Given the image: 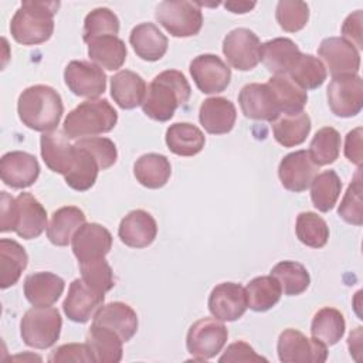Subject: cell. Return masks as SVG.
<instances>
[{"instance_id": "30bf717a", "label": "cell", "mask_w": 363, "mask_h": 363, "mask_svg": "<svg viewBox=\"0 0 363 363\" xmlns=\"http://www.w3.org/2000/svg\"><path fill=\"white\" fill-rule=\"evenodd\" d=\"M223 54L233 68L250 71L261 61V41L250 28H234L223 40Z\"/></svg>"}, {"instance_id": "4dcf8cb0", "label": "cell", "mask_w": 363, "mask_h": 363, "mask_svg": "<svg viewBox=\"0 0 363 363\" xmlns=\"http://www.w3.org/2000/svg\"><path fill=\"white\" fill-rule=\"evenodd\" d=\"M311 118L306 112L281 113L272 122V132L275 140L284 147H294L305 142L311 132Z\"/></svg>"}, {"instance_id": "603a6c76", "label": "cell", "mask_w": 363, "mask_h": 363, "mask_svg": "<svg viewBox=\"0 0 363 363\" xmlns=\"http://www.w3.org/2000/svg\"><path fill=\"white\" fill-rule=\"evenodd\" d=\"M94 325L113 330L122 342H129L138 330V315L125 302H111L102 305L92 318Z\"/></svg>"}, {"instance_id": "816d5d0a", "label": "cell", "mask_w": 363, "mask_h": 363, "mask_svg": "<svg viewBox=\"0 0 363 363\" xmlns=\"http://www.w3.org/2000/svg\"><path fill=\"white\" fill-rule=\"evenodd\" d=\"M267 362L265 357L259 356L255 353V350L245 342L238 340L231 343L225 352L223 353V356L218 359L220 363L224 362Z\"/></svg>"}, {"instance_id": "f546056e", "label": "cell", "mask_w": 363, "mask_h": 363, "mask_svg": "<svg viewBox=\"0 0 363 363\" xmlns=\"http://www.w3.org/2000/svg\"><path fill=\"white\" fill-rule=\"evenodd\" d=\"M206 136L200 128L189 122H177L166 130V145L177 156L190 157L200 153L204 147Z\"/></svg>"}, {"instance_id": "ba28073f", "label": "cell", "mask_w": 363, "mask_h": 363, "mask_svg": "<svg viewBox=\"0 0 363 363\" xmlns=\"http://www.w3.org/2000/svg\"><path fill=\"white\" fill-rule=\"evenodd\" d=\"M277 350L279 360L284 363H323L328 359L326 345L291 328L281 332Z\"/></svg>"}, {"instance_id": "1f68e13d", "label": "cell", "mask_w": 363, "mask_h": 363, "mask_svg": "<svg viewBox=\"0 0 363 363\" xmlns=\"http://www.w3.org/2000/svg\"><path fill=\"white\" fill-rule=\"evenodd\" d=\"M28 255L14 240H0V288L7 289L17 284L23 271L27 268Z\"/></svg>"}, {"instance_id": "8fae6325", "label": "cell", "mask_w": 363, "mask_h": 363, "mask_svg": "<svg viewBox=\"0 0 363 363\" xmlns=\"http://www.w3.org/2000/svg\"><path fill=\"white\" fill-rule=\"evenodd\" d=\"M64 81L68 89L82 98L96 99L106 89V74L91 61L74 60L64 69Z\"/></svg>"}, {"instance_id": "c3c4849f", "label": "cell", "mask_w": 363, "mask_h": 363, "mask_svg": "<svg viewBox=\"0 0 363 363\" xmlns=\"http://www.w3.org/2000/svg\"><path fill=\"white\" fill-rule=\"evenodd\" d=\"M79 271L82 279L95 291L101 294H106L115 285L113 272L111 265L105 261V258L86 261L79 264Z\"/></svg>"}, {"instance_id": "ac0fdd59", "label": "cell", "mask_w": 363, "mask_h": 363, "mask_svg": "<svg viewBox=\"0 0 363 363\" xmlns=\"http://www.w3.org/2000/svg\"><path fill=\"white\" fill-rule=\"evenodd\" d=\"M1 182L13 189H27L34 184L40 176V164L34 155L13 150L0 159Z\"/></svg>"}, {"instance_id": "836d02e7", "label": "cell", "mask_w": 363, "mask_h": 363, "mask_svg": "<svg viewBox=\"0 0 363 363\" xmlns=\"http://www.w3.org/2000/svg\"><path fill=\"white\" fill-rule=\"evenodd\" d=\"M133 174L143 187L160 189L169 182L172 166L164 155L146 153L135 162Z\"/></svg>"}, {"instance_id": "b9f144b4", "label": "cell", "mask_w": 363, "mask_h": 363, "mask_svg": "<svg viewBox=\"0 0 363 363\" xmlns=\"http://www.w3.org/2000/svg\"><path fill=\"white\" fill-rule=\"evenodd\" d=\"M286 75L306 91L319 88L325 82L328 71L318 57L312 54H301Z\"/></svg>"}, {"instance_id": "74e56055", "label": "cell", "mask_w": 363, "mask_h": 363, "mask_svg": "<svg viewBox=\"0 0 363 363\" xmlns=\"http://www.w3.org/2000/svg\"><path fill=\"white\" fill-rule=\"evenodd\" d=\"M267 84L278 101L281 113H296L303 111V106L308 102V94L286 74L272 75Z\"/></svg>"}, {"instance_id": "9a60e30c", "label": "cell", "mask_w": 363, "mask_h": 363, "mask_svg": "<svg viewBox=\"0 0 363 363\" xmlns=\"http://www.w3.org/2000/svg\"><path fill=\"white\" fill-rule=\"evenodd\" d=\"M318 170L319 166L312 160L308 150H296L282 157L278 166V176L286 190L301 193L311 186Z\"/></svg>"}, {"instance_id": "4316f807", "label": "cell", "mask_w": 363, "mask_h": 363, "mask_svg": "<svg viewBox=\"0 0 363 363\" xmlns=\"http://www.w3.org/2000/svg\"><path fill=\"white\" fill-rule=\"evenodd\" d=\"M129 43L136 55L145 61H159L167 51V37L153 24L140 23L132 28Z\"/></svg>"}, {"instance_id": "484cf974", "label": "cell", "mask_w": 363, "mask_h": 363, "mask_svg": "<svg viewBox=\"0 0 363 363\" xmlns=\"http://www.w3.org/2000/svg\"><path fill=\"white\" fill-rule=\"evenodd\" d=\"M146 91L145 79L130 69H122L111 78V96L122 109H133L142 105Z\"/></svg>"}, {"instance_id": "f907efd6", "label": "cell", "mask_w": 363, "mask_h": 363, "mask_svg": "<svg viewBox=\"0 0 363 363\" xmlns=\"http://www.w3.org/2000/svg\"><path fill=\"white\" fill-rule=\"evenodd\" d=\"M50 363H67V362H95V357L86 343H67L61 345L48 356Z\"/></svg>"}, {"instance_id": "6da1fadb", "label": "cell", "mask_w": 363, "mask_h": 363, "mask_svg": "<svg viewBox=\"0 0 363 363\" xmlns=\"http://www.w3.org/2000/svg\"><path fill=\"white\" fill-rule=\"evenodd\" d=\"M190 95L191 88L184 74L177 69H166L149 84L142 111L153 121L166 122L173 118L179 106L190 99Z\"/></svg>"}, {"instance_id": "d6986e66", "label": "cell", "mask_w": 363, "mask_h": 363, "mask_svg": "<svg viewBox=\"0 0 363 363\" xmlns=\"http://www.w3.org/2000/svg\"><path fill=\"white\" fill-rule=\"evenodd\" d=\"M318 54L329 68L332 78L359 72L360 54L342 37H329L322 40Z\"/></svg>"}, {"instance_id": "2e32d148", "label": "cell", "mask_w": 363, "mask_h": 363, "mask_svg": "<svg viewBox=\"0 0 363 363\" xmlns=\"http://www.w3.org/2000/svg\"><path fill=\"white\" fill-rule=\"evenodd\" d=\"M71 245L78 264L101 259L112 248V234L98 223H85L74 234Z\"/></svg>"}, {"instance_id": "f1b7e54d", "label": "cell", "mask_w": 363, "mask_h": 363, "mask_svg": "<svg viewBox=\"0 0 363 363\" xmlns=\"http://www.w3.org/2000/svg\"><path fill=\"white\" fill-rule=\"evenodd\" d=\"M85 224V214L79 207L65 206L55 210L47 225V237L51 244L65 247L71 242L77 230Z\"/></svg>"}, {"instance_id": "11a10c76", "label": "cell", "mask_w": 363, "mask_h": 363, "mask_svg": "<svg viewBox=\"0 0 363 363\" xmlns=\"http://www.w3.org/2000/svg\"><path fill=\"white\" fill-rule=\"evenodd\" d=\"M14 216H16V199L7 191L0 194V231H14Z\"/></svg>"}, {"instance_id": "3957f363", "label": "cell", "mask_w": 363, "mask_h": 363, "mask_svg": "<svg viewBox=\"0 0 363 363\" xmlns=\"http://www.w3.org/2000/svg\"><path fill=\"white\" fill-rule=\"evenodd\" d=\"M58 1H23L10 21L13 38L23 45H37L50 40Z\"/></svg>"}, {"instance_id": "9c48e42d", "label": "cell", "mask_w": 363, "mask_h": 363, "mask_svg": "<svg viewBox=\"0 0 363 363\" xmlns=\"http://www.w3.org/2000/svg\"><path fill=\"white\" fill-rule=\"evenodd\" d=\"M326 96L329 108L336 116H356L363 106V79L357 74L333 77Z\"/></svg>"}, {"instance_id": "7dc6e473", "label": "cell", "mask_w": 363, "mask_h": 363, "mask_svg": "<svg viewBox=\"0 0 363 363\" xmlns=\"http://www.w3.org/2000/svg\"><path fill=\"white\" fill-rule=\"evenodd\" d=\"M337 214L346 223L353 225L363 224V203H362V177L360 169L357 170L354 179L349 184L340 206L337 208Z\"/></svg>"}, {"instance_id": "ab89813d", "label": "cell", "mask_w": 363, "mask_h": 363, "mask_svg": "<svg viewBox=\"0 0 363 363\" xmlns=\"http://www.w3.org/2000/svg\"><path fill=\"white\" fill-rule=\"evenodd\" d=\"M309 187L315 208L322 213H328L335 207L340 196L342 182L335 170H325L313 177Z\"/></svg>"}, {"instance_id": "d4e9b609", "label": "cell", "mask_w": 363, "mask_h": 363, "mask_svg": "<svg viewBox=\"0 0 363 363\" xmlns=\"http://www.w3.org/2000/svg\"><path fill=\"white\" fill-rule=\"evenodd\" d=\"M64 288V279L47 271L30 274L24 279V295L33 306H51L60 299Z\"/></svg>"}, {"instance_id": "7bdbcfd3", "label": "cell", "mask_w": 363, "mask_h": 363, "mask_svg": "<svg viewBox=\"0 0 363 363\" xmlns=\"http://www.w3.org/2000/svg\"><path fill=\"white\" fill-rule=\"evenodd\" d=\"M295 233L298 240L311 248H322L329 240L326 221L313 211H302L298 214Z\"/></svg>"}, {"instance_id": "4fadbf2b", "label": "cell", "mask_w": 363, "mask_h": 363, "mask_svg": "<svg viewBox=\"0 0 363 363\" xmlns=\"http://www.w3.org/2000/svg\"><path fill=\"white\" fill-rule=\"evenodd\" d=\"M238 102L245 118L274 122L281 115L278 101L268 84H247L238 94Z\"/></svg>"}, {"instance_id": "f6af8a7d", "label": "cell", "mask_w": 363, "mask_h": 363, "mask_svg": "<svg viewBox=\"0 0 363 363\" xmlns=\"http://www.w3.org/2000/svg\"><path fill=\"white\" fill-rule=\"evenodd\" d=\"M119 18L108 7L94 9L86 14L84 21V41L88 44L91 40L105 35H118Z\"/></svg>"}, {"instance_id": "7402d4cb", "label": "cell", "mask_w": 363, "mask_h": 363, "mask_svg": "<svg viewBox=\"0 0 363 363\" xmlns=\"http://www.w3.org/2000/svg\"><path fill=\"white\" fill-rule=\"evenodd\" d=\"M118 235L121 241L130 248H146L157 235L156 220L145 210H132L122 218Z\"/></svg>"}, {"instance_id": "277c9868", "label": "cell", "mask_w": 363, "mask_h": 363, "mask_svg": "<svg viewBox=\"0 0 363 363\" xmlns=\"http://www.w3.org/2000/svg\"><path fill=\"white\" fill-rule=\"evenodd\" d=\"M118 122V112L108 99H88L65 118L62 132L69 139L92 138L111 132Z\"/></svg>"}, {"instance_id": "cb8c5ba5", "label": "cell", "mask_w": 363, "mask_h": 363, "mask_svg": "<svg viewBox=\"0 0 363 363\" xmlns=\"http://www.w3.org/2000/svg\"><path fill=\"white\" fill-rule=\"evenodd\" d=\"M237 119L234 104L223 96H213L203 101L199 111V121L207 133L224 135L228 133Z\"/></svg>"}, {"instance_id": "5b68a950", "label": "cell", "mask_w": 363, "mask_h": 363, "mask_svg": "<svg viewBox=\"0 0 363 363\" xmlns=\"http://www.w3.org/2000/svg\"><path fill=\"white\" fill-rule=\"evenodd\" d=\"M62 319L58 309L51 306H33L20 322L23 342L34 349H48L60 337Z\"/></svg>"}, {"instance_id": "60d3db41", "label": "cell", "mask_w": 363, "mask_h": 363, "mask_svg": "<svg viewBox=\"0 0 363 363\" xmlns=\"http://www.w3.org/2000/svg\"><path fill=\"white\" fill-rule=\"evenodd\" d=\"M271 275L278 281L285 295L294 296L305 292L311 284L308 269L296 261H281L272 269Z\"/></svg>"}, {"instance_id": "d6a6232c", "label": "cell", "mask_w": 363, "mask_h": 363, "mask_svg": "<svg viewBox=\"0 0 363 363\" xmlns=\"http://www.w3.org/2000/svg\"><path fill=\"white\" fill-rule=\"evenodd\" d=\"M126 45L118 35H105L88 43V57L101 68L119 69L126 61Z\"/></svg>"}, {"instance_id": "5bb4252c", "label": "cell", "mask_w": 363, "mask_h": 363, "mask_svg": "<svg viewBox=\"0 0 363 363\" xmlns=\"http://www.w3.org/2000/svg\"><path fill=\"white\" fill-rule=\"evenodd\" d=\"M105 294L92 289L82 278L71 282L68 294L62 302L65 316L77 323H86L102 306Z\"/></svg>"}, {"instance_id": "7c38bea8", "label": "cell", "mask_w": 363, "mask_h": 363, "mask_svg": "<svg viewBox=\"0 0 363 363\" xmlns=\"http://www.w3.org/2000/svg\"><path fill=\"white\" fill-rule=\"evenodd\" d=\"M190 75L203 94H218L231 81L230 67L214 54H201L190 62Z\"/></svg>"}, {"instance_id": "e575fe53", "label": "cell", "mask_w": 363, "mask_h": 363, "mask_svg": "<svg viewBox=\"0 0 363 363\" xmlns=\"http://www.w3.org/2000/svg\"><path fill=\"white\" fill-rule=\"evenodd\" d=\"M94 357L95 362L99 363H118L122 359V339L111 329L99 326V325H91L88 333H86V342H85Z\"/></svg>"}, {"instance_id": "f35d334b", "label": "cell", "mask_w": 363, "mask_h": 363, "mask_svg": "<svg viewBox=\"0 0 363 363\" xmlns=\"http://www.w3.org/2000/svg\"><path fill=\"white\" fill-rule=\"evenodd\" d=\"M74 146H75V160L69 172L64 176L65 183L77 191H86L95 184L98 172L101 169L96 159L86 149L79 147L77 145Z\"/></svg>"}, {"instance_id": "ee69618b", "label": "cell", "mask_w": 363, "mask_h": 363, "mask_svg": "<svg viewBox=\"0 0 363 363\" xmlns=\"http://www.w3.org/2000/svg\"><path fill=\"white\" fill-rule=\"evenodd\" d=\"M340 135L332 126L319 129L309 145V155L318 166L332 164L340 153Z\"/></svg>"}, {"instance_id": "7a4b0ae2", "label": "cell", "mask_w": 363, "mask_h": 363, "mask_svg": "<svg viewBox=\"0 0 363 363\" xmlns=\"http://www.w3.org/2000/svg\"><path fill=\"white\" fill-rule=\"evenodd\" d=\"M17 113L23 125L33 130H54L64 113L61 95L48 85L28 86L18 96Z\"/></svg>"}, {"instance_id": "83f0119b", "label": "cell", "mask_w": 363, "mask_h": 363, "mask_svg": "<svg viewBox=\"0 0 363 363\" xmlns=\"http://www.w3.org/2000/svg\"><path fill=\"white\" fill-rule=\"evenodd\" d=\"M301 54L291 38L278 37L261 44V61L274 75L288 74Z\"/></svg>"}, {"instance_id": "d590c367", "label": "cell", "mask_w": 363, "mask_h": 363, "mask_svg": "<svg viewBox=\"0 0 363 363\" xmlns=\"http://www.w3.org/2000/svg\"><path fill=\"white\" fill-rule=\"evenodd\" d=\"M282 295L278 281L272 275L251 279L245 288L247 305L254 312H265L275 306Z\"/></svg>"}, {"instance_id": "db71d44e", "label": "cell", "mask_w": 363, "mask_h": 363, "mask_svg": "<svg viewBox=\"0 0 363 363\" xmlns=\"http://www.w3.org/2000/svg\"><path fill=\"white\" fill-rule=\"evenodd\" d=\"M362 136H363V129L362 126L354 128L346 135L345 139V156L349 162L360 166L363 153H362Z\"/></svg>"}, {"instance_id": "8d00e7d4", "label": "cell", "mask_w": 363, "mask_h": 363, "mask_svg": "<svg viewBox=\"0 0 363 363\" xmlns=\"http://www.w3.org/2000/svg\"><path fill=\"white\" fill-rule=\"evenodd\" d=\"M346 322L340 311L326 306L319 309L311 323V335L326 346L336 345L345 335Z\"/></svg>"}, {"instance_id": "bcb514c9", "label": "cell", "mask_w": 363, "mask_h": 363, "mask_svg": "<svg viewBox=\"0 0 363 363\" xmlns=\"http://www.w3.org/2000/svg\"><path fill=\"white\" fill-rule=\"evenodd\" d=\"M275 18L286 33L302 30L309 20V7L301 0H281L275 9Z\"/></svg>"}, {"instance_id": "8992f818", "label": "cell", "mask_w": 363, "mask_h": 363, "mask_svg": "<svg viewBox=\"0 0 363 363\" xmlns=\"http://www.w3.org/2000/svg\"><path fill=\"white\" fill-rule=\"evenodd\" d=\"M156 20L173 37H193L200 33L203 26L201 7L196 1H162L155 14Z\"/></svg>"}, {"instance_id": "e0dca14e", "label": "cell", "mask_w": 363, "mask_h": 363, "mask_svg": "<svg viewBox=\"0 0 363 363\" xmlns=\"http://www.w3.org/2000/svg\"><path fill=\"white\" fill-rule=\"evenodd\" d=\"M245 288L235 282H221L213 288L208 296L210 313L223 322H234L247 311Z\"/></svg>"}, {"instance_id": "681fc988", "label": "cell", "mask_w": 363, "mask_h": 363, "mask_svg": "<svg viewBox=\"0 0 363 363\" xmlns=\"http://www.w3.org/2000/svg\"><path fill=\"white\" fill-rule=\"evenodd\" d=\"M75 145L86 149L96 159L101 170H106L116 163L118 150L115 143L108 138H101V136L82 138L77 140Z\"/></svg>"}, {"instance_id": "9f6ffc18", "label": "cell", "mask_w": 363, "mask_h": 363, "mask_svg": "<svg viewBox=\"0 0 363 363\" xmlns=\"http://www.w3.org/2000/svg\"><path fill=\"white\" fill-rule=\"evenodd\" d=\"M255 4H257L255 1H244V0L237 1V0H233V1H225L224 7L228 11L234 13V14H245L250 10H252L255 7Z\"/></svg>"}, {"instance_id": "ffe728a7", "label": "cell", "mask_w": 363, "mask_h": 363, "mask_svg": "<svg viewBox=\"0 0 363 363\" xmlns=\"http://www.w3.org/2000/svg\"><path fill=\"white\" fill-rule=\"evenodd\" d=\"M47 227V211L31 193H20L16 197L14 231L24 240L41 235Z\"/></svg>"}, {"instance_id": "52a82bcc", "label": "cell", "mask_w": 363, "mask_h": 363, "mask_svg": "<svg viewBox=\"0 0 363 363\" xmlns=\"http://www.w3.org/2000/svg\"><path fill=\"white\" fill-rule=\"evenodd\" d=\"M228 339V330L223 320L201 318L196 320L186 336V347L193 360L204 362L216 357Z\"/></svg>"}, {"instance_id": "44dd1931", "label": "cell", "mask_w": 363, "mask_h": 363, "mask_svg": "<svg viewBox=\"0 0 363 363\" xmlns=\"http://www.w3.org/2000/svg\"><path fill=\"white\" fill-rule=\"evenodd\" d=\"M69 138L61 130L44 132L40 138L41 157L45 166L54 173L65 176L75 160V146L69 143Z\"/></svg>"}, {"instance_id": "f5cc1de1", "label": "cell", "mask_w": 363, "mask_h": 363, "mask_svg": "<svg viewBox=\"0 0 363 363\" xmlns=\"http://www.w3.org/2000/svg\"><path fill=\"white\" fill-rule=\"evenodd\" d=\"M362 21H363L362 10H356L354 13H352L346 17V20L343 21V26H342V34H343L342 38L349 41L357 51H360L363 48Z\"/></svg>"}]
</instances>
